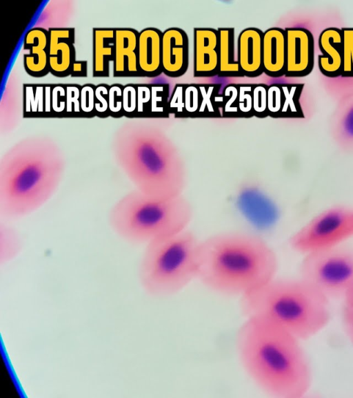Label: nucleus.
Instances as JSON below:
<instances>
[{"label":"nucleus","instance_id":"f257e3e1","mask_svg":"<svg viewBox=\"0 0 353 398\" xmlns=\"http://www.w3.org/2000/svg\"><path fill=\"white\" fill-rule=\"evenodd\" d=\"M303 341L269 319L248 317L235 347L246 375L274 398H302L310 390L313 369Z\"/></svg>","mask_w":353,"mask_h":398},{"label":"nucleus","instance_id":"f03ea898","mask_svg":"<svg viewBox=\"0 0 353 398\" xmlns=\"http://www.w3.org/2000/svg\"><path fill=\"white\" fill-rule=\"evenodd\" d=\"M278 268L274 249L255 234L221 232L199 241L197 279L216 293L242 297L276 277Z\"/></svg>","mask_w":353,"mask_h":398},{"label":"nucleus","instance_id":"7ed1b4c3","mask_svg":"<svg viewBox=\"0 0 353 398\" xmlns=\"http://www.w3.org/2000/svg\"><path fill=\"white\" fill-rule=\"evenodd\" d=\"M64 160L47 140L19 144L0 163V214L17 219L41 208L54 195L62 180Z\"/></svg>","mask_w":353,"mask_h":398},{"label":"nucleus","instance_id":"20e7f679","mask_svg":"<svg viewBox=\"0 0 353 398\" xmlns=\"http://www.w3.org/2000/svg\"><path fill=\"white\" fill-rule=\"evenodd\" d=\"M330 303L299 276H276L241 297L240 308L246 318H265L305 341L328 325L332 316Z\"/></svg>","mask_w":353,"mask_h":398},{"label":"nucleus","instance_id":"39448f33","mask_svg":"<svg viewBox=\"0 0 353 398\" xmlns=\"http://www.w3.org/2000/svg\"><path fill=\"white\" fill-rule=\"evenodd\" d=\"M114 144L117 161L134 189L158 199L183 195L187 171L159 137L129 125L119 131Z\"/></svg>","mask_w":353,"mask_h":398},{"label":"nucleus","instance_id":"423d86ee","mask_svg":"<svg viewBox=\"0 0 353 398\" xmlns=\"http://www.w3.org/2000/svg\"><path fill=\"white\" fill-rule=\"evenodd\" d=\"M192 216V207L183 195L158 199L134 189L112 207L108 222L125 241L145 245L188 229Z\"/></svg>","mask_w":353,"mask_h":398},{"label":"nucleus","instance_id":"0eeeda50","mask_svg":"<svg viewBox=\"0 0 353 398\" xmlns=\"http://www.w3.org/2000/svg\"><path fill=\"white\" fill-rule=\"evenodd\" d=\"M199 241L186 229L146 243L138 267L144 292L154 297H168L197 279Z\"/></svg>","mask_w":353,"mask_h":398},{"label":"nucleus","instance_id":"6e6552de","mask_svg":"<svg viewBox=\"0 0 353 398\" xmlns=\"http://www.w3.org/2000/svg\"><path fill=\"white\" fill-rule=\"evenodd\" d=\"M298 276L330 301L340 300L353 281V247L344 243L303 254Z\"/></svg>","mask_w":353,"mask_h":398},{"label":"nucleus","instance_id":"1a4fd4ad","mask_svg":"<svg viewBox=\"0 0 353 398\" xmlns=\"http://www.w3.org/2000/svg\"><path fill=\"white\" fill-rule=\"evenodd\" d=\"M353 238V207L334 205L321 211L297 229L289 245L302 255L346 243Z\"/></svg>","mask_w":353,"mask_h":398},{"label":"nucleus","instance_id":"9d476101","mask_svg":"<svg viewBox=\"0 0 353 398\" xmlns=\"http://www.w3.org/2000/svg\"><path fill=\"white\" fill-rule=\"evenodd\" d=\"M286 36L285 76L300 77L307 75L314 64V37L310 31L300 27L284 28Z\"/></svg>","mask_w":353,"mask_h":398},{"label":"nucleus","instance_id":"9b49d317","mask_svg":"<svg viewBox=\"0 0 353 398\" xmlns=\"http://www.w3.org/2000/svg\"><path fill=\"white\" fill-rule=\"evenodd\" d=\"M188 37L186 32L177 27H172L162 32V73L168 77L176 78L185 73L188 66Z\"/></svg>","mask_w":353,"mask_h":398},{"label":"nucleus","instance_id":"f8f14e48","mask_svg":"<svg viewBox=\"0 0 353 398\" xmlns=\"http://www.w3.org/2000/svg\"><path fill=\"white\" fill-rule=\"evenodd\" d=\"M219 68V34L212 28H194V77H210Z\"/></svg>","mask_w":353,"mask_h":398},{"label":"nucleus","instance_id":"ddd939ff","mask_svg":"<svg viewBox=\"0 0 353 398\" xmlns=\"http://www.w3.org/2000/svg\"><path fill=\"white\" fill-rule=\"evenodd\" d=\"M48 33L50 72L57 77L68 76L74 61V29L51 28Z\"/></svg>","mask_w":353,"mask_h":398},{"label":"nucleus","instance_id":"4468645a","mask_svg":"<svg viewBox=\"0 0 353 398\" xmlns=\"http://www.w3.org/2000/svg\"><path fill=\"white\" fill-rule=\"evenodd\" d=\"M263 32L254 27L243 29L237 39V61L243 77L254 78L263 73L262 40Z\"/></svg>","mask_w":353,"mask_h":398},{"label":"nucleus","instance_id":"2eb2a0df","mask_svg":"<svg viewBox=\"0 0 353 398\" xmlns=\"http://www.w3.org/2000/svg\"><path fill=\"white\" fill-rule=\"evenodd\" d=\"M138 38L139 32L132 28H115L114 76H141L138 65Z\"/></svg>","mask_w":353,"mask_h":398},{"label":"nucleus","instance_id":"dca6fc26","mask_svg":"<svg viewBox=\"0 0 353 398\" xmlns=\"http://www.w3.org/2000/svg\"><path fill=\"white\" fill-rule=\"evenodd\" d=\"M263 71L277 78L285 76L286 66V36L283 28L272 27L263 33Z\"/></svg>","mask_w":353,"mask_h":398},{"label":"nucleus","instance_id":"f3484780","mask_svg":"<svg viewBox=\"0 0 353 398\" xmlns=\"http://www.w3.org/2000/svg\"><path fill=\"white\" fill-rule=\"evenodd\" d=\"M162 32L152 27L139 32L138 65L141 76L154 77L162 73Z\"/></svg>","mask_w":353,"mask_h":398},{"label":"nucleus","instance_id":"a211bd4d","mask_svg":"<svg viewBox=\"0 0 353 398\" xmlns=\"http://www.w3.org/2000/svg\"><path fill=\"white\" fill-rule=\"evenodd\" d=\"M24 48L30 53L24 55L23 65L30 75L41 77L49 70L48 50L49 33L41 28H33L28 31L24 37Z\"/></svg>","mask_w":353,"mask_h":398},{"label":"nucleus","instance_id":"6ab92c4d","mask_svg":"<svg viewBox=\"0 0 353 398\" xmlns=\"http://www.w3.org/2000/svg\"><path fill=\"white\" fill-rule=\"evenodd\" d=\"M318 44L321 52L318 57V64L322 74L326 76H334L342 73L341 29L334 27L325 28L319 34Z\"/></svg>","mask_w":353,"mask_h":398},{"label":"nucleus","instance_id":"aec40b11","mask_svg":"<svg viewBox=\"0 0 353 398\" xmlns=\"http://www.w3.org/2000/svg\"><path fill=\"white\" fill-rule=\"evenodd\" d=\"M329 133L341 151L353 153V96L338 102L330 117Z\"/></svg>","mask_w":353,"mask_h":398},{"label":"nucleus","instance_id":"412c9836","mask_svg":"<svg viewBox=\"0 0 353 398\" xmlns=\"http://www.w3.org/2000/svg\"><path fill=\"white\" fill-rule=\"evenodd\" d=\"M115 28L93 29V76L108 77L114 57Z\"/></svg>","mask_w":353,"mask_h":398},{"label":"nucleus","instance_id":"4be33fe9","mask_svg":"<svg viewBox=\"0 0 353 398\" xmlns=\"http://www.w3.org/2000/svg\"><path fill=\"white\" fill-rule=\"evenodd\" d=\"M219 68L217 75L221 77H243L235 57L234 29L219 28Z\"/></svg>","mask_w":353,"mask_h":398},{"label":"nucleus","instance_id":"5701e85b","mask_svg":"<svg viewBox=\"0 0 353 398\" xmlns=\"http://www.w3.org/2000/svg\"><path fill=\"white\" fill-rule=\"evenodd\" d=\"M21 240L15 229L1 222L0 225V262L6 263L20 253Z\"/></svg>","mask_w":353,"mask_h":398},{"label":"nucleus","instance_id":"b1692460","mask_svg":"<svg viewBox=\"0 0 353 398\" xmlns=\"http://www.w3.org/2000/svg\"><path fill=\"white\" fill-rule=\"evenodd\" d=\"M327 93L338 102L353 96V75L340 73L334 76L323 75L322 79Z\"/></svg>","mask_w":353,"mask_h":398},{"label":"nucleus","instance_id":"393cba45","mask_svg":"<svg viewBox=\"0 0 353 398\" xmlns=\"http://www.w3.org/2000/svg\"><path fill=\"white\" fill-rule=\"evenodd\" d=\"M201 93V104L197 113L210 115H216L220 106L223 107V94L219 95V86L198 84Z\"/></svg>","mask_w":353,"mask_h":398},{"label":"nucleus","instance_id":"a878e982","mask_svg":"<svg viewBox=\"0 0 353 398\" xmlns=\"http://www.w3.org/2000/svg\"><path fill=\"white\" fill-rule=\"evenodd\" d=\"M341 301V324L347 341L353 349V281L349 285Z\"/></svg>","mask_w":353,"mask_h":398},{"label":"nucleus","instance_id":"bb28decb","mask_svg":"<svg viewBox=\"0 0 353 398\" xmlns=\"http://www.w3.org/2000/svg\"><path fill=\"white\" fill-rule=\"evenodd\" d=\"M23 93L25 113L44 111L45 86L25 84Z\"/></svg>","mask_w":353,"mask_h":398},{"label":"nucleus","instance_id":"cd10ccee","mask_svg":"<svg viewBox=\"0 0 353 398\" xmlns=\"http://www.w3.org/2000/svg\"><path fill=\"white\" fill-rule=\"evenodd\" d=\"M341 30L343 49L342 73L351 75L353 73V28H343Z\"/></svg>","mask_w":353,"mask_h":398},{"label":"nucleus","instance_id":"c85d7f7f","mask_svg":"<svg viewBox=\"0 0 353 398\" xmlns=\"http://www.w3.org/2000/svg\"><path fill=\"white\" fill-rule=\"evenodd\" d=\"M268 86L265 84H252V114L257 116L267 115V95Z\"/></svg>","mask_w":353,"mask_h":398},{"label":"nucleus","instance_id":"c756f323","mask_svg":"<svg viewBox=\"0 0 353 398\" xmlns=\"http://www.w3.org/2000/svg\"><path fill=\"white\" fill-rule=\"evenodd\" d=\"M223 113L225 115H234L238 113V84H230L227 85L223 91Z\"/></svg>","mask_w":353,"mask_h":398},{"label":"nucleus","instance_id":"7c9ffc66","mask_svg":"<svg viewBox=\"0 0 353 398\" xmlns=\"http://www.w3.org/2000/svg\"><path fill=\"white\" fill-rule=\"evenodd\" d=\"M151 87V102L150 110L152 112L163 113L168 109V85H156Z\"/></svg>","mask_w":353,"mask_h":398},{"label":"nucleus","instance_id":"2f4dec72","mask_svg":"<svg viewBox=\"0 0 353 398\" xmlns=\"http://www.w3.org/2000/svg\"><path fill=\"white\" fill-rule=\"evenodd\" d=\"M267 95V113L271 115L279 114L283 104V95L281 85L268 86Z\"/></svg>","mask_w":353,"mask_h":398},{"label":"nucleus","instance_id":"473e14b6","mask_svg":"<svg viewBox=\"0 0 353 398\" xmlns=\"http://www.w3.org/2000/svg\"><path fill=\"white\" fill-rule=\"evenodd\" d=\"M185 113H197L201 104V93L198 84H185L184 87Z\"/></svg>","mask_w":353,"mask_h":398},{"label":"nucleus","instance_id":"72a5a7b5","mask_svg":"<svg viewBox=\"0 0 353 398\" xmlns=\"http://www.w3.org/2000/svg\"><path fill=\"white\" fill-rule=\"evenodd\" d=\"M238 108L239 113L242 115L252 114V84H238Z\"/></svg>","mask_w":353,"mask_h":398},{"label":"nucleus","instance_id":"f704fd0d","mask_svg":"<svg viewBox=\"0 0 353 398\" xmlns=\"http://www.w3.org/2000/svg\"><path fill=\"white\" fill-rule=\"evenodd\" d=\"M185 84H176L172 95L168 100V109L169 111L177 114L185 113L184 104Z\"/></svg>","mask_w":353,"mask_h":398},{"label":"nucleus","instance_id":"c9c22d12","mask_svg":"<svg viewBox=\"0 0 353 398\" xmlns=\"http://www.w3.org/2000/svg\"><path fill=\"white\" fill-rule=\"evenodd\" d=\"M122 109L125 113H132L137 109V86L128 84L122 90Z\"/></svg>","mask_w":353,"mask_h":398},{"label":"nucleus","instance_id":"e433bc0d","mask_svg":"<svg viewBox=\"0 0 353 398\" xmlns=\"http://www.w3.org/2000/svg\"><path fill=\"white\" fill-rule=\"evenodd\" d=\"M51 108L54 113H62L66 108L65 86L53 85L51 88Z\"/></svg>","mask_w":353,"mask_h":398},{"label":"nucleus","instance_id":"4c0bfd02","mask_svg":"<svg viewBox=\"0 0 353 398\" xmlns=\"http://www.w3.org/2000/svg\"><path fill=\"white\" fill-rule=\"evenodd\" d=\"M66 108L68 113H79L81 87L78 85L69 84L65 86Z\"/></svg>","mask_w":353,"mask_h":398},{"label":"nucleus","instance_id":"58836bf2","mask_svg":"<svg viewBox=\"0 0 353 398\" xmlns=\"http://www.w3.org/2000/svg\"><path fill=\"white\" fill-rule=\"evenodd\" d=\"M94 88L91 84H85L81 87L80 107L83 113H89L94 111Z\"/></svg>","mask_w":353,"mask_h":398},{"label":"nucleus","instance_id":"ea45409f","mask_svg":"<svg viewBox=\"0 0 353 398\" xmlns=\"http://www.w3.org/2000/svg\"><path fill=\"white\" fill-rule=\"evenodd\" d=\"M123 87L119 84H113L109 87L108 111L112 113H118L122 109Z\"/></svg>","mask_w":353,"mask_h":398},{"label":"nucleus","instance_id":"a19ab883","mask_svg":"<svg viewBox=\"0 0 353 398\" xmlns=\"http://www.w3.org/2000/svg\"><path fill=\"white\" fill-rule=\"evenodd\" d=\"M109 87L105 84H99L94 88V111L103 113L108 111Z\"/></svg>","mask_w":353,"mask_h":398},{"label":"nucleus","instance_id":"79ce46f5","mask_svg":"<svg viewBox=\"0 0 353 398\" xmlns=\"http://www.w3.org/2000/svg\"><path fill=\"white\" fill-rule=\"evenodd\" d=\"M137 109L139 113L150 110L151 102V87L147 85L137 86Z\"/></svg>","mask_w":353,"mask_h":398},{"label":"nucleus","instance_id":"37998d69","mask_svg":"<svg viewBox=\"0 0 353 398\" xmlns=\"http://www.w3.org/2000/svg\"><path fill=\"white\" fill-rule=\"evenodd\" d=\"M86 61H74L71 67L70 75L72 77L86 76Z\"/></svg>","mask_w":353,"mask_h":398},{"label":"nucleus","instance_id":"c03bdc74","mask_svg":"<svg viewBox=\"0 0 353 398\" xmlns=\"http://www.w3.org/2000/svg\"><path fill=\"white\" fill-rule=\"evenodd\" d=\"M51 88L52 86L46 85L45 86V104H44V112L50 113L52 111L51 108Z\"/></svg>","mask_w":353,"mask_h":398}]
</instances>
